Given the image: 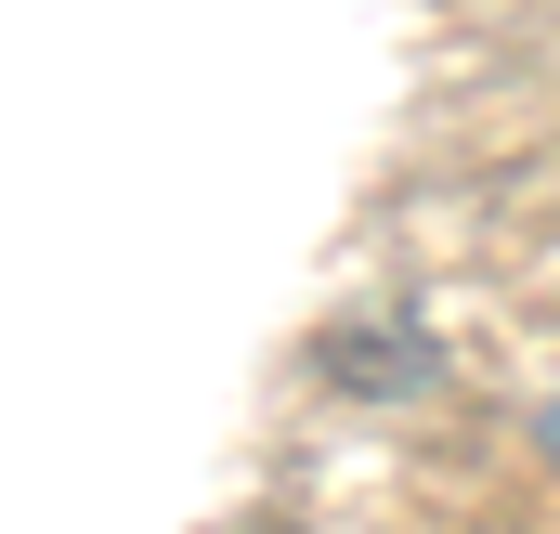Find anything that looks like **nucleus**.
Here are the masks:
<instances>
[{"mask_svg": "<svg viewBox=\"0 0 560 534\" xmlns=\"http://www.w3.org/2000/svg\"><path fill=\"white\" fill-rule=\"evenodd\" d=\"M548 456H560V404H548Z\"/></svg>", "mask_w": 560, "mask_h": 534, "instance_id": "f257e3e1", "label": "nucleus"}]
</instances>
